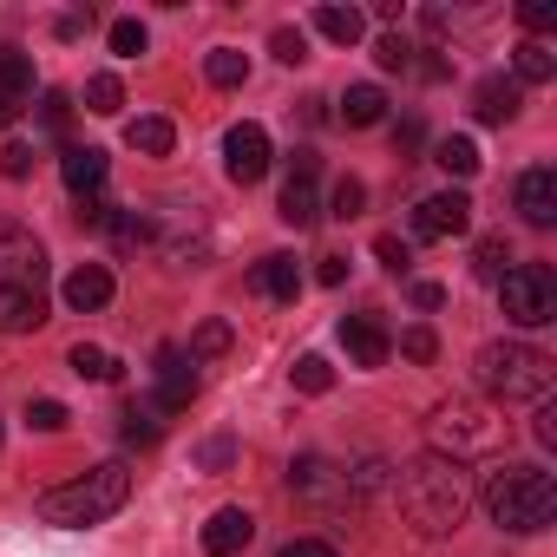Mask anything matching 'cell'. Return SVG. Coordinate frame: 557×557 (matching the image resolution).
<instances>
[{
    "instance_id": "6da1fadb",
    "label": "cell",
    "mask_w": 557,
    "mask_h": 557,
    "mask_svg": "<svg viewBox=\"0 0 557 557\" xmlns=\"http://www.w3.org/2000/svg\"><path fill=\"white\" fill-rule=\"evenodd\" d=\"M394 498H400V511H407V524H413L420 537H446V531L466 518L472 485H466V466H459V459L420 453V459H407V466L394 472Z\"/></svg>"
},
{
    "instance_id": "7a4b0ae2",
    "label": "cell",
    "mask_w": 557,
    "mask_h": 557,
    "mask_svg": "<svg viewBox=\"0 0 557 557\" xmlns=\"http://www.w3.org/2000/svg\"><path fill=\"white\" fill-rule=\"evenodd\" d=\"M47 322V249L34 230L0 223V335H34Z\"/></svg>"
},
{
    "instance_id": "3957f363",
    "label": "cell",
    "mask_w": 557,
    "mask_h": 557,
    "mask_svg": "<svg viewBox=\"0 0 557 557\" xmlns=\"http://www.w3.org/2000/svg\"><path fill=\"white\" fill-rule=\"evenodd\" d=\"M479 498H485V518L498 531H511V537H531V531H544L557 518V479L544 466H524V459L492 466Z\"/></svg>"
},
{
    "instance_id": "277c9868",
    "label": "cell",
    "mask_w": 557,
    "mask_h": 557,
    "mask_svg": "<svg viewBox=\"0 0 557 557\" xmlns=\"http://www.w3.org/2000/svg\"><path fill=\"white\" fill-rule=\"evenodd\" d=\"M125 498H132V466L125 459H106V466H92L73 485L40 492V518L47 524H66V531H86V524H106L112 511H125Z\"/></svg>"
},
{
    "instance_id": "5b68a950",
    "label": "cell",
    "mask_w": 557,
    "mask_h": 557,
    "mask_svg": "<svg viewBox=\"0 0 557 557\" xmlns=\"http://www.w3.org/2000/svg\"><path fill=\"white\" fill-rule=\"evenodd\" d=\"M479 387L492 394V400H505V407H537V400H550V355L544 348H531V342H485L479 348Z\"/></svg>"
},
{
    "instance_id": "8992f818",
    "label": "cell",
    "mask_w": 557,
    "mask_h": 557,
    "mask_svg": "<svg viewBox=\"0 0 557 557\" xmlns=\"http://www.w3.org/2000/svg\"><path fill=\"white\" fill-rule=\"evenodd\" d=\"M498 302H505L511 329H544V322H557V275L544 262H511L498 275Z\"/></svg>"
},
{
    "instance_id": "52a82bcc",
    "label": "cell",
    "mask_w": 557,
    "mask_h": 557,
    "mask_svg": "<svg viewBox=\"0 0 557 557\" xmlns=\"http://www.w3.org/2000/svg\"><path fill=\"white\" fill-rule=\"evenodd\" d=\"M283 223H296V230H315L322 223V158L315 151H296L289 158V177H283Z\"/></svg>"
},
{
    "instance_id": "ba28073f",
    "label": "cell",
    "mask_w": 557,
    "mask_h": 557,
    "mask_svg": "<svg viewBox=\"0 0 557 557\" xmlns=\"http://www.w3.org/2000/svg\"><path fill=\"white\" fill-rule=\"evenodd\" d=\"M472 230V197L466 190H433L413 203V236L420 243H446V236H466Z\"/></svg>"
},
{
    "instance_id": "9c48e42d",
    "label": "cell",
    "mask_w": 557,
    "mask_h": 557,
    "mask_svg": "<svg viewBox=\"0 0 557 557\" xmlns=\"http://www.w3.org/2000/svg\"><path fill=\"white\" fill-rule=\"evenodd\" d=\"M223 171H230V184H262L269 177V132L262 125H230L223 132Z\"/></svg>"
},
{
    "instance_id": "30bf717a",
    "label": "cell",
    "mask_w": 557,
    "mask_h": 557,
    "mask_svg": "<svg viewBox=\"0 0 557 557\" xmlns=\"http://www.w3.org/2000/svg\"><path fill=\"white\" fill-rule=\"evenodd\" d=\"M190 400H197V361L184 348H158V394H151V407L158 413H184Z\"/></svg>"
},
{
    "instance_id": "8fae6325",
    "label": "cell",
    "mask_w": 557,
    "mask_h": 557,
    "mask_svg": "<svg viewBox=\"0 0 557 557\" xmlns=\"http://www.w3.org/2000/svg\"><path fill=\"white\" fill-rule=\"evenodd\" d=\"M485 440V420L466 407V400H446L440 413H433V453H446V459H459L466 466V453Z\"/></svg>"
},
{
    "instance_id": "7c38bea8",
    "label": "cell",
    "mask_w": 557,
    "mask_h": 557,
    "mask_svg": "<svg viewBox=\"0 0 557 557\" xmlns=\"http://www.w3.org/2000/svg\"><path fill=\"white\" fill-rule=\"evenodd\" d=\"M289 492L309 498V505H348V472H335L322 453H302L289 466Z\"/></svg>"
},
{
    "instance_id": "4fadbf2b",
    "label": "cell",
    "mask_w": 557,
    "mask_h": 557,
    "mask_svg": "<svg viewBox=\"0 0 557 557\" xmlns=\"http://www.w3.org/2000/svg\"><path fill=\"white\" fill-rule=\"evenodd\" d=\"M524 112V86L511 79V73H485L479 86H472V119L479 125H511Z\"/></svg>"
},
{
    "instance_id": "5bb4252c",
    "label": "cell",
    "mask_w": 557,
    "mask_h": 557,
    "mask_svg": "<svg viewBox=\"0 0 557 557\" xmlns=\"http://www.w3.org/2000/svg\"><path fill=\"white\" fill-rule=\"evenodd\" d=\"M34 106V53L0 47V125H14Z\"/></svg>"
},
{
    "instance_id": "9a60e30c",
    "label": "cell",
    "mask_w": 557,
    "mask_h": 557,
    "mask_svg": "<svg viewBox=\"0 0 557 557\" xmlns=\"http://www.w3.org/2000/svg\"><path fill=\"white\" fill-rule=\"evenodd\" d=\"M511 197H518V216H524L531 230H550V223H557V171H550V164H531Z\"/></svg>"
},
{
    "instance_id": "2e32d148",
    "label": "cell",
    "mask_w": 557,
    "mask_h": 557,
    "mask_svg": "<svg viewBox=\"0 0 557 557\" xmlns=\"http://www.w3.org/2000/svg\"><path fill=\"white\" fill-rule=\"evenodd\" d=\"M342 348H348V361H355V368H387L394 335H387V322H381V315H348V322H342Z\"/></svg>"
},
{
    "instance_id": "e0dca14e",
    "label": "cell",
    "mask_w": 557,
    "mask_h": 557,
    "mask_svg": "<svg viewBox=\"0 0 557 557\" xmlns=\"http://www.w3.org/2000/svg\"><path fill=\"white\" fill-rule=\"evenodd\" d=\"M60 302H66L73 315H99V309L112 302V269H106V262H79L66 283H60Z\"/></svg>"
},
{
    "instance_id": "ac0fdd59",
    "label": "cell",
    "mask_w": 557,
    "mask_h": 557,
    "mask_svg": "<svg viewBox=\"0 0 557 557\" xmlns=\"http://www.w3.org/2000/svg\"><path fill=\"white\" fill-rule=\"evenodd\" d=\"M249 289L269 296V302H296V296H302V262H296V256H262V262L249 269Z\"/></svg>"
},
{
    "instance_id": "d6986e66",
    "label": "cell",
    "mask_w": 557,
    "mask_h": 557,
    "mask_svg": "<svg viewBox=\"0 0 557 557\" xmlns=\"http://www.w3.org/2000/svg\"><path fill=\"white\" fill-rule=\"evenodd\" d=\"M106 151L99 145H66V158H60V177H66V190L73 197H99L106 190Z\"/></svg>"
},
{
    "instance_id": "ffe728a7",
    "label": "cell",
    "mask_w": 557,
    "mask_h": 557,
    "mask_svg": "<svg viewBox=\"0 0 557 557\" xmlns=\"http://www.w3.org/2000/svg\"><path fill=\"white\" fill-rule=\"evenodd\" d=\"M249 537H256V518H249L243 505H223V511L203 524V550H210V557H236Z\"/></svg>"
},
{
    "instance_id": "44dd1931",
    "label": "cell",
    "mask_w": 557,
    "mask_h": 557,
    "mask_svg": "<svg viewBox=\"0 0 557 557\" xmlns=\"http://www.w3.org/2000/svg\"><path fill=\"white\" fill-rule=\"evenodd\" d=\"M158 243H164V262H171V269H197V262L210 256V236H203L197 223H184L177 210L164 216V236H158Z\"/></svg>"
},
{
    "instance_id": "7402d4cb",
    "label": "cell",
    "mask_w": 557,
    "mask_h": 557,
    "mask_svg": "<svg viewBox=\"0 0 557 557\" xmlns=\"http://www.w3.org/2000/svg\"><path fill=\"white\" fill-rule=\"evenodd\" d=\"M511 79H518V86H550V79H557V53H550L544 40H518V47H511Z\"/></svg>"
},
{
    "instance_id": "603a6c76",
    "label": "cell",
    "mask_w": 557,
    "mask_h": 557,
    "mask_svg": "<svg viewBox=\"0 0 557 557\" xmlns=\"http://www.w3.org/2000/svg\"><path fill=\"white\" fill-rule=\"evenodd\" d=\"M315 34L335 40V47H355L368 34V14L361 8H315Z\"/></svg>"
},
{
    "instance_id": "cb8c5ba5",
    "label": "cell",
    "mask_w": 557,
    "mask_h": 557,
    "mask_svg": "<svg viewBox=\"0 0 557 557\" xmlns=\"http://www.w3.org/2000/svg\"><path fill=\"white\" fill-rule=\"evenodd\" d=\"M381 119H387V92L381 86H348L342 92V125L361 132V125H381Z\"/></svg>"
},
{
    "instance_id": "d4e9b609",
    "label": "cell",
    "mask_w": 557,
    "mask_h": 557,
    "mask_svg": "<svg viewBox=\"0 0 557 557\" xmlns=\"http://www.w3.org/2000/svg\"><path fill=\"white\" fill-rule=\"evenodd\" d=\"M125 145H132V151H145V158H171L177 125H171V119H132V125H125Z\"/></svg>"
},
{
    "instance_id": "484cf974",
    "label": "cell",
    "mask_w": 557,
    "mask_h": 557,
    "mask_svg": "<svg viewBox=\"0 0 557 557\" xmlns=\"http://www.w3.org/2000/svg\"><path fill=\"white\" fill-rule=\"evenodd\" d=\"M433 164H440L446 177H472L485 158H479V145H472V138H440V145H433Z\"/></svg>"
},
{
    "instance_id": "4316f807",
    "label": "cell",
    "mask_w": 557,
    "mask_h": 557,
    "mask_svg": "<svg viewBox=\"0 0 557 557\" xmlns=\"http://www.w3.org/2000/svg\"><path fill=\"white\" fill-rule=\"evenodd\" d=\"M66 368H73L79 381H119V374H125L119 355H106V348H92V342H79V348L66 355Z\"/></svg>"
},
{
    "instance_id": "83f0119b",
    "label": "cell",
    "mask_w": 557,
    "mask_h": 557,
    "mask_svg": "<svg viewBox=\"0 0 557 557\" xmlns=\"http://www.w3.org/2000/svg\"><path fill=\"white\" fill-rule=\"evenodd\" d=\"M125 440H132V446H158V440H164V413H158L151 400H132V407H125Z\"/></svg>"
},
{
    "instance_id": "f1b7e54d",
    "label": "cell",
    "mask_w": 557,
    "mask_h": 557,
    "mask_svg": "<svg viewBox=\"0 0 557 557\" xmlns=\"http://www.w3.org/2000/svg\"><path fill=\"white\" fill-rule=\"evenodd\" d=\"M203 79H210V86H243V79H249V53H236V47H216V53L203 60Z\"/></svg>"
},
{
    "instance_id": "f546056e",
    "label": "cell",
    "mask_w": 557,
    "mask_h": 557,
    "mask_svg": "<svg viewBox=\"0 0 557 557\" xmlns=\"http://www.w3.org/2000/svg\"><path fill=\"white\" fill-rule=\"evenodd\" d=\"M119 106H125V86H119V73H92V79H86V112H99V119H119Z\"/></svg>"
},
{
    "instance_id": "4dcf8cb0",
    "label": "cell",
    "mask_w": 557,
    "mask_h": 557,
    "mask_svg": "<svg viewBox=\"0 0 557 557\" xmlns=\"http://www.w3.org/2000/svg\"><path fill=\"white\" fill-rule=\"evenodd\" d=\"M505 262H511V243H505V236H479V249H472V269L485 275V283H498V275H505Z\"/></svg>"
},
{
    "instance_id": "1f68e13d",
    "label": "cell",
    "mask_w": 557,
    "mask_h": 557,
    "mask_svg": "<svg viewBox=\"0 0 557 557\" xmlns=\"http://www.w3.org/2000/svg\"><path fill=\"white\" fill-rule=\"evenodd\" d=\"M106 40H112V53H119V60H138V53L151 47L145 21H132V14H125V21H112V34H106Z\"/></svg>"
},
{
    "instance_id": "d6a6232c",
    "label": "cell",
    "mask_w": 557,
    "mask_h": 557,
    "mask_svg": "<svg viewBox=\"0 0 557 557\" xmlns=\"http://www.w3.org/2000/svg\"><path fill=\"white\" fill-rule=\"evenodd\" d=\"M40 132L47 138H66L73 132V99L66 92H40Z\"/></svg>"
},
{
    "instance_id": "836d02e7",
    "label": "cell",
    "mask_w": 557,
    "mask_h": 557,
    "mask_svg": "<svg viewBox=\"0 0 557 557\" xmlns=\"http://www.w3.org/2000/svg\"><path fill=\"white\" fill-rule=\"evenodd\" d=\"M106 236H112L119 249H138V243H151V223H145L138 210H112V223H106Z\"/></svg>"
},
{
    "instance_id": "e575fe53",
    "label": "cell",
    "mask_w": 557,
    "mask_h": 557,
    "mask_svg": "<svg viewBox=\"0 0 557 557\" xmlns=\"http://www.w3.org/2000/svg\"><path fill=\"white\" fill-rule=\"evenodd\" d=\"M361 203H368V184H361V177H342V184L329 190V210H322V216H361Z\"/></svg>"
},
{
    "instance_id": "d590c367",
    "label": "cell",
    "mask_w": 557,
    "mask_h": 557,
    "mask_svg": "<svg viewBox=\"0 0 557 557\" xmlns=\"http://www.w3.org/2000/svg\"><path fill=\"white\" fill-rule=\"evenodd\" d=\"M289 374H296V387H302V394H329V387H335V368H329L322 355H302Z\"/></svg>"
},
{
    "instance_id": "8d00e7d4",
    "label": "cell",
    "mask_w": 557,
    "mask_h": 557,
    "mask_svg": "<svg viewBox=\"0 0 557 557\" xmlns=\"http://www.w3.org/2000/svg\"><path fill=\"white\" fill-rule=\"evenodd\" d=\"M374 60H381V73H413V47L400 34H381L374 40Z\"/></svg>"
},
{
    "instance_id": "74e56055",
    "label": "cell",
    "mask_w": 557,
    "mask_h": 557,
    "mask_svg": "<svg viewBox=\"0 0 557 557\" xmlns=\"http://www.w3.org/2000/svg\"><path fill=\"white\" fill-rule=\"evenodd\" d=\"M230 348V322H203L197 335H190V361H210V355H223Z\"/></svg>"
},
{
    "instance_id": "f35d334b",
    "label": "cell",
    "mask_w": 557,
    "mask_h": 557,
    "mask_svg": "<svg viewBox=\"0 0 557 557\" xmlns=\"http://www.w3.org/2000/svg\"><path fill=\"white\" fill-rule=\"evenodd\" d=\"M269 47H275V60H283V66H302V60H309V34H302V27H275Z\"/></svg>"
},
{
    "instance_id": "ab89813d",
    "label": "cell",
    "mask_w": 557,
    "mask_h": 557,
    "mask_svg": "<svg viewBox=\"0 0 557 557\" xmlns=\"http://www.w3.org/2000/svg\"><path fill=\"white\" fill-rule=\"evenodd\" d=\"M400 355H407V361H433V355H440V335H433L426 322H413V329L400 335Z\"/></svg>"
},
{
    "instance_id": "60d3db41",
    "label": "cell",
    "mask_w": 557,
    "mask_h": 557,
    "mask_svg": "<svg viewBox=\"0 0 557 557\" xmlns=\"http://www.w3.org/2000/svg\"><path fill=\"white\" fill-rule=\"evenodd\" d=\"M66 420H73V413H66L60 400H27V426H34V433H60Z\"/></svg>"
},
{
    "instance_id": "b9f144b4",
    "label": "cell",
    "mask_w": 557,
    "mask_h": 557,
    "mask_svg": "<svg viewBox=\"0 0 557 557\" xmlns=\"http://www.w3.org/2000/svg\"><path fill=\"white\" fill-rule=\"evenodd\" d=\"M112 210H119V203L99 190V197H79V210H73V216H79V230H106V223H112Z\"/></svg>"
},
{
    "instance_id": "7bdbcfd3",
    "label": "cell",
    "mask_w": 557,
    "mask_h": 557,
    "mask_svg": "<svg viewBox=\"0 0 557 557\" xmlns=\"http://www.w3.org/2000/svg\"><path fill=\"white\" fill-rule=\"evenodd\" d=\"M230 459H236V440H203V446H197V466H203V472H223Z\"/></svg>"
},
{
    "instance_id": "ee69618b",
    "label": "cell",
    "mask_w": 557,
    "mask_h": 557,
    "mask_svg": "<svg viewBox=\"0 0 557 557\" xmlns=\"http://www.w3.org/2000/svg\"><path fill=\"white\" fill-rule=\"evenodd\" d=\"M518 21H524L531 34H550V27H557V8H550V0H524V8H518Z\"/></svg>"
},
{
    "instance_id": "f6af8a7d",
    "label": "cell",
    "mask_w": 557,
    "mask_h": 557,
    "mask_svg": "<svg viewBox=\"0 0 557 557\" xmlns=\"http://www.w3.org/2000/svg\"><path fill=\"white\" fill-rule=\"evenodd\" d=\"M420 145H426V125H420V119H400V125H394V151H400V158H413Z\"/></svg>"
},
{
    "instance_id": "bcb514c9",
    "label": "cell",
    "mask_w": 557,
    "mask_h": 557,
    "mask_svg": "<svg viewBox=\"0 0 557 557\" xmlns=\"http://www.w3.org/2000/svg\"><path fill=\"white\" fill-rule=\"evenodd\" d=\"M34 171V145H8L0 151V177H27Z\"/></svg>"
},
{
    "instance_id": "7dc6e473",
    "label": "cell",
    "mask_w": 557,
    "mask_h": 557,
    "mask_svg": "<svg viewBox=\"0 0 557 557\" xmlns=\"http://www.w3.org/2000/svg\"><path fill=\"white\" fill-rule=\"evenodd\" d=\"M374 256H381V262H387V269H394V275H400V269H407V262H413V249H407V243H400V236H381V243H374Z\"/></svg>"
},
{
    "instance_id": "c3c4849f",
    "label": "cell",
    "mask_w": 557,
    "mask_h": 557,
    "mask_svg": "<svg viewBox=\"0 0 557 557\" xmlns=\"http://www.w3.org/2000/svg\"><path fill=\"white\" fill-rule=\"evenodd\" d=\"M275 557H342L335 544H322V537H296V544H283Z\"/></svg>"
},
{
    "instance_id": "681fc988",
    "label": "cell",
    "mask_w": 557,
    "mask_h": 557,
    "mask_svg": "<svg viewBox=\"0 0 557 557\" xmlns=\"http://www.w3.org/2000/svg\"><path fill=\"white\" fill-rule=\"evenodd\" d=\"M315 283H322V289H342V283H348V256H322Z\"/></svg>"
},
{
    "instance_id": "f907efd6",
    "label": "cell",
    "mask_w": 557,
    "mask_h": 557,
    "mask_svg": "<svg viewBox=\"0 0 557 557\" xmlns=\"http://www.w3.org/2000/svg\"><path fill=\"white\" fill-rule=\"evenodd\" d=\"M413 309H446V289L440 283H413Z\"/></svg>"
},
{
    "instance_id": "816d5d0a",
    "label": "cell",
    "mask_w": 557,
    "mask_h": 557,
    "mask_svg": "<svg viewBox=\"0 0 557 557\" xmlns=\"http://www.w3.org/2000/svg\"><path fill=\"white\" fill-rule=\"evenodd\" d=\"M537 440L557 446V407H550V400H537Z\"/></svg>"
}]
</instances>
